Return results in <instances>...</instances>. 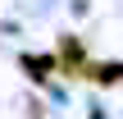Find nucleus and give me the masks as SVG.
<instances>
[{
  "label": "nucleus",
  "instance_id": "f03ea898",
  "mask_svg": "<svg viewBox=\"0 0 123 119\" xmlns=\"http://www.w3.org/2000/svg\"><path fill=\"white\" fill-rule=\"evenodd\" d=\"M82 83H96V87H119L123 83V60H87V69H82Z\"/></svg>",
  "mask_w": 123,
  "mask_h": 119
},
{
  "label": "nucleus",
  "instance_id": "7ed1b4c3",
  "mask_svg": "<svg viewBox=\"0 0 123 119\" xmlns=\"http://www.w3.org/2000/svg\"><path fill=\"white\" fill-rule=\"evenodd\" d=\"M18 64L27 69V78H32V83H50V73H59V64H55V55H50V50H27Z\"/></svg>",
  "mask_w": 123,
  "mask_h": 119
},
{
  "label": "nucleus",
  "instance_id": "f257e3e1",
  "mask_svg": "<svg viewBox=\"0 0 123 119\" xmlns=\"http://www.w3.org/2000/svg\"><path fill=\"white\" fill-rule=\"evenodd\" d=\"M55 64H59V73H64V78L82 83V69H87V50H82V41H78L73 32H64V37H59V46H55Z\"/></svg>",
  "mask_w": 123,
  "mask_h": 119
},
{
  "label": "nucleus",
  "instance_id": "20e7f679",
  "mask_svg": "<svg viewBox=\"0 0 123 119\" xmlns=\"http://www.w3.org/2000/svg\"><path fill=\"white\" fill-rule=\"evenodd\" d=\"M91 119H100V115H91Z\"/></svg>",
  "mask_w": 123,
  "mask_h": 119
}]
</instances>
